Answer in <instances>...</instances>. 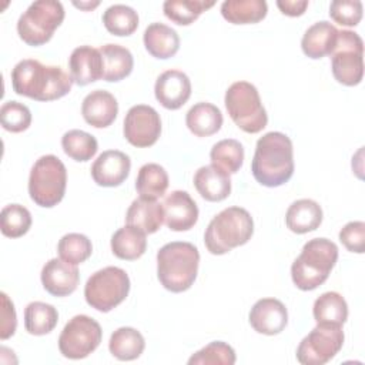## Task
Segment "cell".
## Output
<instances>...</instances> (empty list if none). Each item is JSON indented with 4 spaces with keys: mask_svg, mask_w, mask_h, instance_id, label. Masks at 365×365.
<instances>
[{
    "mask_svg": "<svg viewBox=\"0 0 365 365\" xmlns=\"http://www.w3.org/2000/svg\"><path fill=\"white\" fill-rule=\"evenodd\" d=\"M73 78L58 66H44L26 58L11 70V86L16 94L36 101H53L68 94Z\"/></svg>",
    "mask_w": 365,
    "mask_h": 365,
    "instance_id": "cell-1",
    "label": "cell"
},
{
    "mask_svg": "<svg viewBox=\"0 0 365 365\" xmlns=\"http://www.w3.org/2000/svg\"><path fill=\"white\" fill-rule=\"evenodd\" d=\"M257 182L265 187H279L294 174V148L291 138L279 131H269L258 138L251 161Z\"/></svg>",
    "mask_w": 365,
    "mask_h": 365,
    "instance_id": "cell-2",
    "label": "cell"
},
{
    "mask_svg": "<svg viewBox=\"0 0 365 365\" xmlns=\"http://www.w3.org/2000/svg\"><path fill=\"white\" fill-rule=\"evenodd\" d=\"M200 252L191 242L174 241L157 252V278L171 292H184L197 278Z\"/></svg>",
    "mask_w": 365,
    "mask_h": 365,
    "instance_id": "cell-3",
    "label": "cell"
},
{
    "mask_svg": "<svg viewBox=\"0 0 365 365\" xmlns=\"http://www.w3.org/2000/svg\"><path fill=\"white\" fill-rule=\"evenodd\" d=\"M338 259V247L327 238H312L304 244L301 254L291 265L292 282L301 291L322 285Z\"/></svg>",
    "mask_w": 365,
    "mask_h": 365,
    "instance_id": "cell-4",
    "label": "cell"
},
{
    "mask_svg": "<svg viewBox=\"0 0 365 365\" xmlns=\"http://www.w3.org/2000/svg\"><path fill=\"white\" fill-rule=\"evenodd\" d=\"M252 234L251 214L241 207H228L210 221L204 234V244L212 255H222L247 244Z\"/></svg>",
    "mask_w": 365,
    "mask_h": 365,
    "instance_id": "cell-5",
    "label": "cell"
},
{
    "mask_svg": "<svg viewBox=\"0 0 365 365\" xmlns=\"http://www.w3.org/2000/svg\"><path fill=\"white\" fill-rule=\"evenodd\" d=\"M224 103L231 120L242 131L257 134L267 127L268 115L254 84L248 81L232 83L225 91Z\"/></svg>",
    "mask_w": 365,
    "mask_h": 365,
    "instance_id": "cell-6",
    "label": "cell"
},
{
    "mask_svg": "<svg viewBox=\"0 0 365 365\" xmlns=\"http://www.w3.org/2000/svg\"><path fill=\"white\" fill-rule=\"evenodd\" d=\"M66 185L67 170L58 157L53 154L43 155L31 167L29 194L37 205L44 208L57 205L64 197Z\"/></svg>",
    "mask_w": 365,
    "mask_h": 365,
    "instance_id": "cell-7",
    "label": "cell"
},
{
    "mask_svg": "<svg viewBox=\"0 0 365 365\" xmlns=\"http://www.w3.org/2000/svg\"><path fill=\"white\" fill-rule=\"evenodd\" d=\"M64 20V7L57 0L33 1L19 17V37L29 46H43L51 40Z\"/></svg>",
    "mask_w": 365,
    "mask_h": 365,
    "instance_id": "cell-8",
    "label": "cell"
},
{
    "mask_svg": "<svg viewBox=\"0 0 365 365\" xmlns=\"http://www.w3.org/2000/svg\"><path fill=\"white\" fill-rule=\"evenodd\" d=\"M128 292V274L118 267H106L96 271L84 287L87 304L100 312H108L120 305L127 298Z\"/></svg>",
    "mask_w": 365,
    "mask_h": 365,
    "instance_id": "cell-9",
    "label": "cell"
},
{
    "mask_svg": "<svg viewBox=\"0 0 365 365\" xmlns=\"http://www.w3.org/2000/svg\"><path fill=\"white\" fill-rule=\"evenodd\" d=\"M331 70L335 80L344 86H358L364 77V43L351 31H338L336 44L331 53Z\"/></svg>",
    "mask_w": 365,
    "mask_h": 365,
    "instance_id": "cell-10",
    "label": "cell"
},
{
    "mask_svg": "<svg viewBox=\"0 0 365 365\" xmlns=\"http://www.w3.org/2000/svg\"><path fill=\"white\" fill-rule=\"evenodd\" d=\"M103 338L100 324L88 315L73 317L58 336V349L68 359H83L97 349Z\"/></svg>",
    "mask_w": 365,
    "mask_h": 365,
    "instance_id": "cell-11",
    "label": "cell"
},
{
    "mask_svg": "<svg viewBox=\"0 0 365 365\" xmlns=\"http://www.w3.org/2000/svg\"><path fill=\"white\" fill-rule=\"evenodd\" d=\"M344 338L342 327L317 324V327L299 342L297 348V359L302 365H324L341 351Z\"/></svg>",
    "mask_w": 365,
    "mask_h": 365,
    "instance_id": "cell-12",
    "label": "cell"
},
{
    "mask_svg": "<svg viewBox=\"0 0 365 365\" xmlns=\"http://www.w3.org/2000/svg\"><path fill=\"white\" fill-rule=\"evenodd\" d=\"M123 131L131 145L138 148L151 147L161 134L160 114L145 104L133 106L125 114Z\"/></svg>",
    "mask_w": 365,
    "mask_h": 365,
    "instance_id": "cell-13",
    "label": "cell"
},
{
    "mask_svg": "<svg viewBox=\"0 0 365 365\" xmlns=\"http://www.w3.org/2000/svg\"><path fill=\"white\" fill-rule=\"evenodd\" d=\"M131 168L130 157L118 150H107L101 153L91 165V177L100 187L121 185Z\"/></svg>",
    "mask_w": 365,
    "mask_h": 365,
    "instance_id": "cell-14",
    "label": "cell"
},
{
    "mask_svg": "<svg viewBox=\"0 0 365 365\" xmlns=\"http://www.w3.org/2000/svg\"><path fill=\"white\" fill-rule=\"evenodd\" d=\"M164 222L171 231H188L198 220V207L187 191H171L163 201Z\"/></svg>",
    "mask_w": 365,
    "mask_h": 365,
    "instance_id": "cell-15",
    "label": "cell"
},
{
    "mask_svg": "<svg viewBox=\"0 0 365 365\" xmlns=\"http://www.w3.org/2000/svg\"><path fill=\"white\" fill-rule=\"evenodd\" d=\"M154 93L157 101L167 110L181 108L191 96V81L180 70H167L155 81Z\"/></svg>",
    "mask_w": 365,
    "mask_h": 365,
    "instance_id": "cell-16",
    "label": "cell"
},
{
    "mask_svg": "<svg viewBox=\"0 0 365 365\" xmlns=\"http://www.w3.org/2000/svg\"><path fill=\"white\" fill-rule=\"evenodd\" d=\"M250 324L258 334L277 335L288 324L285 305L277 298L258 299L250 311Z\"/></svg>",
    "mask_w": 365,
    "mask_h": 365,
    "instance_id": "cell-17",
    "label": "cell"
},
{
    "mask_svg": "<svg viewBox=\"0 0 365 365\" xmlns=\"http://www.w3.org/2000/svg\"><path fill=\"white\" fill-rule=\"evenodd\" d=\"M40 277L44 289L54 297H67L73 294L80 281L77 265H71L61 258L47 261Z\"/></svg>",
    "mask_w": 365,
    "mask_h": 365,
    "instance_id": "cell-18",
    "label": "cell"
},
{
    "mask_svg": "<svg viewBox=\"0 0 365 365\" xmlns=\"http://www.w3.org/2000/svg\"><path fill=\"white\" fill-rule=\"evenodd\" d=\"M71 78L77 86H87L103 78L104 66L98 48L91 46L76 47L68 58Z\"/></svg>",
    "mask_w": 365,
    "mask_h": 365,
    "instance_id": "cell-19",
    "label": "cell"
},
{
    "mask_svg": "<svg viewBox=\"0 0 365 365\" xmlns=\"http://www.w3.org/2000/svg\"><path fill=\"white\" fill-rule=\"evenodd\" d=\"M81 114L87 124L96 128H106L114 123L118 114V103L110 91L94 90L84 97Z\"/></svg>",
    "mask_w": 365,
    "mask_h": 365,
    "instance_id": "cell-20",
    "label": "cell"
},
{
    "mask_svg": "<svg viewBox=\"0 0 365 365\" xmlns=\"http://www.w3.org/2000/svg\"><path fill=\"white\" fill-rule=\"evenodd\" d=\"M194 187L198 194L211 202L225 200L231 192L230 174L215 165H204L194 174Z\"/></svg>",
    "mask_w": 365,
    "mask_h": 365,
    "instance_id": "cell-21",
    "label": "cell"
},
{
    "mask_svg": "<svg viewBox=\"0 0 365 365\" xmlns=\"http://www.w3.org/2000/svg\"><path fill=\"white\" fill-rule=\"evenodd\" d=\"M338 31L339 30L329 21L321 20L314 23L311 27H308L301 40L304 54L314 60L331 54L336 44Z\"/></svg>",
    "mask_w": 365,
    "mask_h": 365,
    "instance_id": "cell-22",
    "label": "cell"
},
{
    "mask_svg": "<svg viewBox=\"0 0 365 365\" xmlns=\"http://www.w3.org/2000/svg\"><path fill=\"white\" fill-rule=\"evenodd\" d=\"M127 225L141 230L145 234H154L164 222L163 204L157 200L137 198L131 202L125 214Z\"/></svg>",
    "mask_w": 365,
    "mask_h": 365,
    "instance_id": "cell-23",
    "label": "cell"
},
{
    "mask_svg": "<svg viewBox=\"0 0 365 365\" xmlns=\"http://www.w3.org/2000/svg\"><path fill=\"white\" fill-rule=\"evenodd\" d=\"M322 222L321 205L309 198L294 201L285 214L287 227L295 234H307L315 231Z\"/></svg>",
    "mask_w": 365,
    "mask_h": 365,
    "instance_id": "cell-24",
    "label": "cell"
},
{
    "mask_svg": "<svg viewBox=\"0 0 365 365\" xmlns=\"http://www.w3.org/2000/svg\"><path fill=\"white\" fill-rule=\"evenodd\" d=\"M144 47L155 58H170L180 48V37L174 29L164 23H151L144 31Z\"/></svg>",
    "mask_w": 365,
    "mask_h": 365,
    "instance_id": "cell-25",
    "label": "cell"
},
{
    "mask_svg": "<svg viewBox=\"0 0 365 365\" xmlns=\"http://www.w3.org/2000/svg\"><path fill=\"white\" fill-rule=\"evenodd\" d=\"M185 124L194 135L208 137L220 131L222 125V113L217 106L201 101L188 110Z\"/></svg>",
    "mask_w": 365,
    "mask_h": 365,
    "instance_id": "cell-26",
    "label": "cell"
},
{
    "mask_svg": "<svg viewBox=\"0 0 365 365\" xmlns=\"http://www.w3.org/2000/svg\"><path fill=\"white\" fill-rule=\"evenodd\" d=\"M98 50L101 53L103 66H104L103 80L115 83L130 76L134 67V58L128 48L120 44L110 43V44L101 46Z\"/></svg>",
    "mask_w": 365,
    "mask_h": 365,
    "instance_id": "cell-27",
    "label": "cell"
},
{
    "mask_svg": "<svg viewBox=\"0 0 365 365\" xmlns=\"http://www.w3.org/2000/svg\"><path fill=\"white\" fill-rule=\"evenodd\" d=\"M145 232L131 225L118 228L111 237V251L113 254L125 261H134L140 258L147 248Z\"/></svg>",
    "mask_w": 365,
    "mask_h": 365,
    "instance_id": "cell-28",
    "label": "cell"
},
{
    "mask_svg": "<svg viewBox=\"0 0 365 365\" xmlns=\"http://www.w3.org/2000/svg\"><path fill=\"white\" fill-rule=\"evenodd\" d=\"M268 11L264 0H225L221 4L222 17L232 24H254L265 19Z\"/></svg>",
    "mask_w": 365,
    "mask_h": 365,
    "instance_id": "cell-29",
    "label": "cell"
},
{
    "mask_svg": "<svg viewBox=\"0 0 365 365\" xmlns=\"http://www.w3.org/2000/svg\"><path fill=\"white\" fill-rule=\"evenodd\" d=\"M145 348L144 336L140 331L131 327H121L115 329L108 341L111 355L120 361L137 359Z\"/></svg>",
    "mask_w": 365,
    "mask_h": 365,
    "instance_id": "cell-30",
    "label": "cell"
},
{
    "mask_svg": "<svg viewBox=\"0 0 365 365\" xmlns=\"http://www.w3.org/2000/svg\"><path fill=\"white\" fill-rule=\"evenodd\" d=\"M312 314L317 324L342 327L348 318V305L341 294L328 291L315 299Z\"/></svg>",
    "mask_w": 365,
    "mask_h": 365,
    "instance_id": "cell-31",
    "label": "cell"
},
{
    "mask_svg": "<svg viewBox=\"0 0 365 365\" xmlns=\"http://www.w3.org/2000/svg\"><path fill=\"white\" fill-rule=\"evenodd\" d=\"M168 188V174L160 164H144L137 174L135 190L141 198L157 200L165 194Z\"/></svg>",
    "mask_w": 365,
    "mask_h": 365,
    "instance_id": "cell-32",
    "label": "cell"
},
{
    "mask_svg": "<svg viewBox=\"0 0 365 365\" xmlns=\"http://www.w3.org/2000/svg\"><path fill=\"white\" fill-rule=\"evenodd\" d=\"M58 321L57 309L46 302H30L24 309V328L31 335H46L51 332Z\"/></svg>",
    "mask_w": 365,
    "mask_h": 365,
    "instance_id": "cell-33",
    "label": "cell"
},
{
    "mask_svg": "<svg viewBox=\"0 0 365 365\" xmlns=\"http://www.w3.org/2000/svg\"><path fill=\"white\" fill-rule=\"evenodd\" d=\"M211 164L225 171L227 174H235L240 171L244 163V147L234 138H225L215 143L210 151Z\"/></svg>",
    "mask_w": 365,
    "mask_h": 365,
    "instance_id": "cell-34",
    "label": "cell"
},
{
    "mask_svg": "<svg viewBox=\"0 0 365 365\" xmlns=\"http://www.w3.org/2000/svg\"><path fill=\"white\" fill-rule=\"evenodd\" d=\"M103 24L114 36H130L138 27V14L130 6L113 4L103 13Z\"/></svg>",
    "mask_w": 365,
    "mask_h": 365,
    "instance_id": "cell-35",
    "label": "cell"
},
{
    "mask_svg": "<svg viewBox=\"0 0 365 365\" xmlns=\"http://www.w3.org/2000/svg\"><path fill=\"white\" fill-rule=\"evenodd\" d=\"M215 1L207 0H167L163 4V11L167 19L180 26L194 23L200 14L211 9Z\"/></svg>",
    "mask_w": 365,
    "mask_h": 365,
    "instance_id": "cell-36",
    "label": "cell"
},
{
    "mask_svg": "<svg viewBox=\"0 0 365 365\" xmlns=\"http://www.w3.org/2000/svg\"><path fill=\"white\" fill-rule=\"evenodd\" d=\"M63 151L76 161H88L91 160L97 150L98 144L94 135L83 130H70L61 137Z\"/></svg>",
    "mask_w": 365,
    "mask_h": 365,
    "instance_id": "cell-37",
    "label": "cell"
},
{
    "mask_svg": "<svg viewBox=\"0 0 365 365\" xmlns=\"http://www.w3.org/2000/svg\"><path fill=\"white\" fill-rule=\"evenodd\" d=\"M31 227L30 211L20 204H9L1 210L0 228L1 234L9 238L23 237Z\"/></svg>",
    "mask_w": 365,
    "mask_h": 365,
    "instance_id": "cell-38",
    "label": "cell"
},
{
    "mask_svg": "<svg viewBox=\"0 0 365 365\" xmlns=\"http://www.w3.org/2000/svg\"><path fill=\"white\" fill-rule=\"evenodd\" d=\"M57 252L63 261L71 265H78L88 259L93 252V245L84 234L70 232L60 238L57 244Z\"/></svg>",
    "mask_w": 365,
    "mask_h": 365,
    "instance_id": "cell-39",
    "label": "cell"
},
{
    "mask_svg": "<svg viewBox=\"0 0 365 365\" xmlns=\"http://www.w3.org/2000/svg\"><path fill=\"white\" fill-rule=\"evenodd\" d=\"M190 365H232L235 364V351L227 342L214 341L197 351L188 359Z\"/></svg>",
    "mask_w": 365,
    "mask_h": 365,
    "instance_id": "cell-40",
    "label": "cell"
},
{
    "mask_svg": "<svg viewBox=\"0 0 365 365\" xmlns=\"http://www.w3.org/2000/svg\"><path fill=\"white\" fill-rule=\"evenodd\" d=\"M0 123L10 133H21L30 127L31 113L23 103L6 101L0 108Z\"/></svg>",
    "mask_w": 365,
    "mask_h": 365,
    "instance_id": "cell-41",
    "label": "cell"
},
{
    "mask_svg": "<svg viewBox=\"0 0 365 365\" xmlns=\"http://www.w3.org/2000/svg\"><path fill=\"white\" fill-rule=\"evenodd\" d=\"M329 16L341 26L354 27L362 19V3L358 0H335L329 6Z\"/></svg>",
    "mask_w": 365,
    "mask_h": 365,
    "instance_id": "cell-42",
    "label": "cell"
},
{
    "mask_svg": "<svg viewBox=\"0 0 365 365\" xmlns=\"http://www.w3.org/2000/svg\"><path fill=\"white\" fill-rule=\"evenodd\" d=\"M339 241L348 251L362 254L365 251V222L351 221L345 224L339 231Z\"/></svg>",
    "mask_w": 365,
    "mask_h": 365,
    "instance_id": "cell-43",
    "label": "cell"
},
{
    "mask_svg": "<svg viewBox=\"0 0 365 365\" xmlns=\"http://www.w3.org/2000/svg\"><path fill=\"white\" fill-rule=\"evenodd\" d=\"M1 297V324H0V338L4 341L14 335L17 328V318L16 309L10 298L6 292L0 294Z\"/></svg>",
    "mask_w": 365,
    "mask_h": 365,
    "instance_id": "cell-44",
    "label": "cell"
},
{
    "mask_svg": "<svg viewBox=\"0 0 365 365\" xmlns=\"http://www.w3.org/2000/svg\"><path fill=\"white\" fill-rule=\"evenodd\" d=\"M277 7L281 10L282 14L297 17L305 13V9L308 7V0H278Z\"/></svg>",
    "mask_w": 365,
    "mask_h": 365,
    "instance_id": "cell-45",
    "label": "cell"
},
{
    "mask_svg": "<svg viewBox=\"0 0 365 365\" xmlns=\"http://www.w3.org/2000/svg\"><path fill=\"white\" fill-rule=\"evenodd\" d=\"M76 7H78V9H83V10H90V9H94V7H97L100 3L98 1H94V3H83V1H80V3H77V1H74L73 3Z\"/></svg>",
    "mask_w": 365,
    "mask_h": 365,
    "instance_id": "cell-46",
    "label": "cell"
}]
</instances>
